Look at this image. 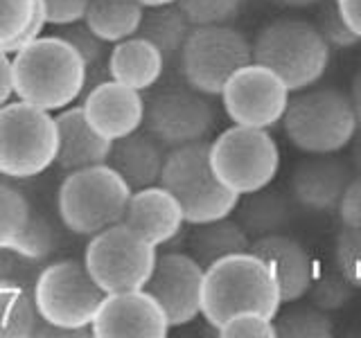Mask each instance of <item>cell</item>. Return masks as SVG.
<instances>
[{"mask_svg":"<svg viewBox=\"0 0 361 338\" xmlns=\"http://www.w3.org/2000/svg\"><path fill=\"white\" fill-rule=\"evenodd\" d=\"M14 95L45 111H61L84 93L86 63L63 37H39L11 54Z\"/></svg>","mask_w":361,"mask_h":338,"instance_id":"obj_1","label":"cell"},{"mask_svg":"<svg viewBox=\"0 0 361 338\" xmlns=\"http://www.w3.org/2000/svg\"><path fill=\"white\" fill-rule=\"evenodd\" d=\"M280 304L274 273L251 251L221 257L203 268L201 315L212 330L240 311H259L274 318Z\"/></svg>","mask_w":361,"mask_h":338,"instance_id":"obj_2","label":"cell"},{"mask_svg":"<svg viewBox=\"0 0 361 338\" xmlns=\"http://www.w3.org/2000/svg\"><path fill=\"white\" fill-rule=\"evenodd\" d=\"M253 61L274 70L289 93L314 86L330 65L332 48L314 23L300 18H278L257 32L251 43Z\"/></svg>","mask_w":361,"mask_h":338,"instance_id":"obj_3","label":"cell"},{"mask_svg":"<svg viewBox=\"0 0 361 338\" xmlns=\"http://www.w3.org/2000/svg\"><path fill=\"white\" fill-rule=\"evenodd\" d=\"M280 122L289 142L312 156L341 151L359 129L350 95L338 88L298 90Z\"/></svg>","mask_w":361,"mask_h":338,"instance_id":"obj_4","label":"cell"},{"mask_svg":"<svg viewBox=\"0 0 361 338\" xmlns=\"http://www.w3.org/2000/svg\"><path fill=\"white\" fill-rule=\"evenodd\" d=\"M131 187L106 163L68 172L61 180L56 208L63 225L79 237H90L124 219Z\"/></svg>","mask_w":361,"mask_h":338,"instance_id":"obj_5","label":"cell"},{"mask_svg":"<svg viewBox=\"0 0 361 338\" xmlns=\"http://www.w3.org/2000/svg\"><path fill=\"white\" fill-rule=\"evenodd\" d=\"M208 149L210 142L206 140L169 149L158 180L174 194L190 225L231 217L240 201V196L226 189L214 176Z\"/></svg>","mask_w":361,"mask_h":338,"instance_id":"obj_6","label":"cell"},{"mask_svg":"<svg viewBox=\"0 0 361 338\" xmlns=\"http://www.w3.org/2000/svg\"><path fill=\"white\" fill-rule=\"evenodd\" d=\"M208 158L217 180L237 196L269 187L280 169V149L269 129L240 124L210 142Z\"/></svg>","mask_w":361,"mask_h":338,"instance_id":"obj_7","label":"cell"},{"mask_svg":"<svg viewBox=\"0 0 361 338\" xmlns=\"http://www.w3.org/2000/svg\"><path fill=\"white\" fill-rule=\"evenodd\" d=\"M56 156V124L50 111L16 99L0 106V174L32 178Z\"/></svg>","mask_w":361,"mask_h":338,"instance_id":"obj_8","label":"cell"},{"mask_svg":"<svg viewBox=\"0 0 361 338\" xmlns=\"http://www.w3.org/2000/svg\"><path fill=\"white\" fill-rule=\"evenodd\" d=\"M156 257V246L120 221L90 234L84 251V266L104 293H120L145 289Z\"/></svg>","mask_w":361,"mask_h":338,"instance_id":"obj_9","label":"cell"},{"mask_svg":"<svg viewBox=\"0 0 361 338\" xmlns=\"http://www.w3.org/2000/svg\"><path fill=\"white\" fill-rule=\"evenodd\" d=\"M104 291L88 275L84 262L59 259L48 264L32 291L39 318L54 330L77 332L93 323Z\"/></svg>","mask_w":361,"mask_h":338,"instance_id":"obj_10","label":"cell"},{"mask_svg":"<svg viewBox=\"0 0 361 338\" xmlns=\"http://www.w3.org/2000/svg\"><path fill=\"white\" fill-rule=\"evenodd\" d=\"M178 54L185 84L208 97L219 95L233 73L253 61L251 41L233 25L192 27Z\"/></svg>","mask_w":361,"mask_h":338,"instance_id":"obj_11","label":"cell"},{"mask_svg":"<svg viewBox=\"0 0 361 338\" xmlns=\"http://www.w3.org/2000/svg\"><path fill=\"white\" fill-rule=\"evenodd\" d=\"M214 106L208 95L190 86H167L145 101V131L165 149L206 140L214 129Z\"/></svg>","mask_w":361,"mask_h":338,"instance_id":"obj_12","label":"cell"},{"mask_svg":"<svg viewBox=\"0 0 361 338\" xmlns=\"http://www.w3.org/2000/svg\"><path fill=\"white\" fill-rule=\"evenodd\" d=\"M289 88L267 65L255 61L242 65L221 88V104L233 124L271 129L282 120L289 101Z\"/></svg>","mask_w":361,"mask_h":338,"instance_id":"obj_13","label":"cell"},{"mask_svg":"<svg viewBox=\"0 0 361 338\" xmlns=\"http://www.w3.org/2000/svg\"><path fill=\"white\" fill-rule=\"evenodd\" d=\"M201 287L203 266L195 257L185 253H163L156 257L145 291L161 304L169 327H183L201 315Z\"/></svg>","mask_w":361,"mask_h":338,"instance_id":"obj_14","label":"cell"},{"mask_svg":"<svg viewBox=\"0 0 361 338\" xmlns=\"http://www.w3.org/2000/svg\"><path fill=\"white\" fill-rule=\"evenodd\" d=\"M169 330L161 304L145 289L104 293L90 323L95 338H165Z\"/></svg>","mask_w":361,"mask_h":338,"instance_id":"obj_15","label":"cell"},{"mask_svg":"<svg viewBox=\"0 0 361 338\" xmlns=\"http://www.w3.org/2000/svg\"><path fill=\"white\" fill-rule=\"evenodd\" d=\"M82 111L90 129L111 142L138 131L145 122L142 95L113 79L86 90Z\"/></svg>","mask_w":361,"mask_h":338,"instance_id":"obj_16","label":"cell"},{"mask_svg":"<svg viewBox=\"0 0 361 338\" xmlns=\"http://www.w3.org/2000/svg\"><path fill=\"white\" fill-rule=\"evenodd\" d=\"M248 251L262 259L274 273L282 304H293L307 296L316 266L310 251L298 239L285 232L269 234L253 239Z\"/></svg>","mask_w":361,"mask_h":338,"instance_id":"obj_17","label":"cell"},{"mask_svg":"<svg viewBox=\"0 0 361 338\" xmlns=\"http://www.w3.org/2000/svg\"><path fill=\"white\" fill-rule=\"evenodd\" d=\"M353 169L332 154L302 161L291 174V199L310 212H336Z\"/></svg>","mask_w":361,"mask_h":338,"instance_id":"obj_18","label":"cell"},{"mask_svg":"<svg viewBox=\"0 0 361 338\" xmlns=\"http://www.w3.org/2000/svg\"><path fill=\"white\" fill-rule=\"evenodd\" d=\"M122 221L158 248L178 237L185 217L172 192L156 183L131 192Z\"/></svg>","mask_w":361,"mask_h":338,"instance_id":"obj_19","label":"cell"},{"mask_svg":"<svg viewBox=\"0 0 361 338\" xmlns=\"http://www.w3.org/2000/svg\"><path fill=\"white\" fill-rule=\"evenodd\" d=\"M56 124V156L54 165L63 174L84 169L90 165L106 163L111 151V140L102 138L90 129L84 118L82 106H66L54 118Z\"/></svg>","mask_w":361,"mask_h":338,"instance_id":"obj_20","label":"cell"},{"mask_svg":"<svg viewBox=\"0 0 361 338\" xmlns=\"http://www.w3.org/2000/svg\"><path fill=\"white\" fill-rule=\"evenodd\" d=\"M165 156V146L154 135L138 129L111 142L106 165L116 169L133 192L156 185L161 180Z\"/></svg>","mask_w":361,"mask_h":338,"instance_id":"obj_21","label":"cell"},{"mask_svg":"<svg viewBox=\"0 0 361 338\" xmlns=\"http://www.w3.org/2000/svg\"><path fill=\"white\" fill-rule=\"evenodd\" d=\"M106 70L113 82H120L133 90H149L156 86L165 70V56L154 43L133 34V37L113 43L106 59Z\"/></svg>","mask_w":361,"mask_h":338,"instance_id":"obj_22","label":"cell"},{"mask_svg":"<svg viewBox=\"0 0 361 338\" xmlns=\"http://www.w3.org/2000/svg\"><path fill=\"white\" fill-rule=\"evenodd\" d=\"M235 212L237 221L251 239L287 232L293 219H296L293 199L269 187L244 194V201H237Z\"/></svg>","mask_w":361,"mask_h":338,"instance_id":"obj_23","label":"cell"},{"mask_svg":"<svg viewBox=\"0 0 361 338\" xmlns=\"http://www.w3.org/2000/svg\"><path fill=\"white\" fill-rule=\"evenodd\" d=\"M251 248V237L237 219L221 217L208 223L195 225L190 234V255L206 268L221 257L246 253Z\"/></svg>","mask_w":361,"mask_h":338,"instance_id":"obj_24","label":"cell"},{"mask_svg":"<svg viewBox=\"0 0 361 338\" xmlns=\"http://www.w3.org/2000/svg\"><path fill=\"white\" fill-rule=\"evenodd\" d=\"M142 14L138 0H90L84 23L104 43H118L138 34Z\"/></svg>","mask_w":361,"mask_h":338,"instance_id":"obj_25","label":"cell"},{"mask_svg":"<svg viewBox=\"0 0 361 338\" xmlns=\"http://www.w3.org/2000/svg\"><path fill=\"white\" fill-rule=\"evenodd\" d=\"M192 25L178 9L176 3L161 5V7H147L142 14V23L138 27V37L154 43L163 56H174L180 52L188 39Z\"/></svg>","mask_w":361,"mask_h":338,"instance_id":"obj_26","label":"cell"},{"mask_svg":"<svg viewBox=\"0 0 361 338\" xmlns=\"http://www.w3.org/2000/svg\"><path fill=\"white\" fill-rule=\"evenodd\" d=\"M39 313L30 293L14 280H0V338H27L37 334Z\"/></svg>","mask_w":361,"mask_h":338,"instance_id":"obj_27","label":"cell"},{"mask_svg":"<svg viewBox=\"0 0 361 338\" xmlns=\"http://www.w3.org/2000/svg\"><path fill=\"white\" fill-rule=\"evenodd\" d=\"M276 336L280 338H332L334 323L330 313L314 304H298L274 315Z\"/></svg>","mask_w":361,"mask_h":338,"instance_id":"obj_28","label":"cell"},{"mask_svg":"<svg viewBox=\"0 0 361 338\" xmlns=\"http://www.w3.org/2000/svg\"><path fill=\"white\" fill-rule=\"evenodd\" d=\"M34 210L20 189L0 183V248L14 251V246L27 230Z\"/></svg>","mask_w":361,"mask_h":338,"instance_id":"obj_29","label":"cell"},{"mask_svg":"<svg viewBox=\"0 0 361 338\" xmlns=\"http://www.w3.org/2000/svg\"><path fill=\"white\" fill-rule=\"evenodd\" d=\"M192 27L231 25L242 14L244 0H176Z\"/></svg>","mask_w":361,"mask_h":338,"instance_id":"obj_30","label":"cell"},{"mask_svg":"<svg viewBox=\"0 0 361 338\" xmlns=\"http://www.w3.org/2000/svg\"><path fill=\"white\" fill-rule=\"evenodd\" d=\"M355 291L357 289L334 268V270H327V273L312 280L307 296L314 307L332 313V311L343 309L345 304H350V300L355 298Z\"/></svg>","mask_w":361,"mask_h":338,"instance_id":"obj_31","label":"cell"},{"mask_svg":"<svg viewBox=\"0 0 361 338\" xmlns=\"http://www.w3.org/2000/svg\"><path fill=\"white\" fill-rule=\"evenodd\" d=\"M334 262L338 273L359 291L361 289V228L343 225L334 242Z\"/></svg>","mask_w":361,"mask_h":338,"instance_id":"obj_32","label":"cell"},{"mask_svg":"<svg viewBox=\"0 0 361 338\" xmlns=\"http://www.w3.org/2000/svg\"><path fill=\"white\" fill-rule=\"evenodd\" d=\"M52 251H54V232L48 225V221L34 212L27 230L23 232V237L11 253L20 259H25V262H41V259H45Z\"/></svg>","mask_w":361,"mask_h":338,"instance_id":"obj_33","label":"cell"},{"mask_svg":"<svg viewBox=\"0 0 361 338\" xmlns=\"http://www.w3.org/2000/svg\"><path fill=\"white\" fill-rule=\"evenodd\" d=\"M39 0H0V50H7L32 20Z\"/></svg>","mask_w":361,"mask_h":338,"instance_id":"obj_34","label":"cell"},{"mask_svg":"<svg viewBox=\"0 0 361 338\" xmlns=\"http://www.w3.org/2000/svg\"><path fill=\"white\" fill-rule=\"evenodd\" d=\"M217 334L221 338H276L274 318L259 311H240L226 318Z\"/></svg>","mask_w":361,"mask_h":338,"instance_id":"obj_35","label":"cell"},{"mask_svg":"<svg viewBox=\"0 0 361 338\" xmlns=\"http://www.w3.org/2000/svg\"><path fill=\"white\" fill-rule=\"evenodd\" d=\"M316 30L321 32V37L330 48L336 50H350L361 43V39L350 30V25L343 20L341 11H338L336 3H325V7L319 11V20L314 23Z\"/></svg>","mask_w":361,"mask_h":338,"instance_id":"obj_36","label":"cell"},{"mask_svg":"<svg viewBox=\"0 0 361 338\" xmlns=\"http://www.w3.org/2000/svg\"><path fill=\"white\" fill-rule=\"evenodd\" d=\"M59 37H63L79 52V56H82L86 63V70L104 61V45L106 43L99 37H95L86 23L79 20V23H73V25H63V32Z\"/></svg>","mask_w":361,"mask_h":338,"instance_id":"obj_37","label":"cell"},{"mask_svg":"<svg viewBox=\"0 0 361 338\" xmlns=\"http://www.w3.org/2000/svg\"><path fill=\"white\" fill-rule=\"evenodd\" d=\"M48 25H73V23L84 20V14L90 0H41Z\"/></svg>","mask_w":361,"mask_h":338,"instance_id":"obj_38","label":"cell"},{"mask_svg":"<svg viewBox=\"0 0 361 338\" xmlns=\"http://www.w3.org/2000/svg\"><path fill=\"white\" fill-rule=\"evenodd\" d=\"M338 219L350 228H361V174L350 178V183L338 201Z\"/></svg>","mask_w":361,"mask_h":338,"instance_id":"obj_39","label":"cell"},{"mask_svg":"<svg viewBox=\"0 0 361 338\" xmlns=\"http://www.w3.org/2000/svg\"><path fill=\"white\" fill-rule=\"evenodd\" d=\"M336 7L350 30L361 39V0H336Z\"/></svg>","mask_w":361,"mask_h":338,"instance_id":"obj_40","label":"cell"},{"mask_svg":"<svg viewBox=\"0 0 361 338\" xmlns=\"http://www.w3.org/2000/svg\"><path fill=\"white\" fill-rule=\"evenodd\" d=\"M14 95V86H11V59L9 54L0 50V106L7 104Z\"/></svg>","mask_w":361,"mask_h":338,"instance_id":"obj_41","label":"cell"},{"mask_svg":"<svg viewBox=\"0 0 361 338\" xmlns=\"http://www.w3.org/2000/svg\"><path fill=\"white\" fill-rule=\"evenodd\" d=\"M350 163L357 174H361V127L355 131L353 140H350Z\"/></svg>","mask_w":361,"mask_h":338,"instance_id":"obj_42","label":"cell"},{"mask_svg":"<svg viewBox=\"0 0 361 338\" xmlns=\"http://www.w3.org/2000/svg\"><path fill=\"white\" fill-rule=\"evenodd\" d=\"M350 101H353L355 115H357V122H359V127H361V70L355 75L353 86H350Z\"/></svg>","mask_w":361,"mask_h":338,"instance_id":"obj_43","label":"cell"},{"mask_svg":"<svg viewBox=\"0 0 361 338\" xmlns=\"http://www.w3.org/2000/svg\"><path fill=\"white\" fill-rule=\"evenodd\" d=\"M14 253L11 251H5V248H0V280H11L14 275Z\"/></svg>","mask_w":361,"mask_h":338,"instance_id":"obj_44","label":"cell"},{"mask_svg":"<svg viewBox=\"0 0 361 338\" xmlns=\"http://www.w3.org/2000/svg\"><path fill=\"white\" fill-rule=\"evenodd\" d=\"M276 3L285 5V7H293V9H305V7L319 5L321 0H276Z\"/></svg>","mask_w":361,"mask_h":338,"instance_id":"obj_45","label":"cell"},{"mask_svg":"<svg viewBox=\"0 0 361 338\" xmlns=\"http://www.w3.org/2000/svg\"><path fill=\"white\" fill-rule=\"evenodd\" d=\"M138 3L147 9V7H161V5H172L176 0H138Z\"/></svg>","mask_w":361,"mask_h":338,"instance_id":"obj_46","label":"cell"}]
</instances>
